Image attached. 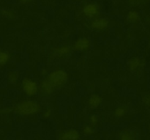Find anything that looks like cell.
I'll return each instance as SVG.
<instances>
[{"instance_id":"1","label":"cell","mask_w":150,"mask_h":140,"mask_svg":"<svg viewBox=\"0 0 150 140\" xmlns=\"http://www.w3.org/2000/svg\"><path fill=\"white\" fill-rule=\"evenodd\" d=\"M41 110L40 104L32 100H25L15 107L16 114L21 116H31L38 114Z\"/></svg>"},{"instance_id":"2","label":"cell","mask_w":150,"mask_h":140,"mask_svg":"<svg viewBox=\"0 0 150 140\" xmlns=\"http://www.w3.org/2000/svg\"><path fill=\"white\" fill-rule=\"evenodd\" d=\"M68 79V75L67 72L63 69H57L53 70L47 76V79L55 87H60L63 86L67 82Z\"/></svg>"},{"instance_id":"3","label":"cell","mask_w":150,"mask_h":140,"mask_svg":"<svg viewBox=\"0 0 150 140\" xmlns=\"http://www.w3.org/2000/svg\"><path fill=\"white\" fill-rule=\"evenodd\" d=\"M21 87L24 93L29 97L36 95L39 90V87H38L37 82L32 79H28V78H25L22 80Z\"/></svg>"},{"instance_id":"4","label":"cell","mask_w":150,"mask_h":140,"mask_svg":"<svg viewBox=\"0 0 150 140\" xmlns=\"http://www.w3.org/2000/svg\"><path fill=\"white\" fill-rule=\"evenodd\" d=\"M82 13L88 18H95L99 16L100 7L96 3H87L82 8Z\"/></svg>"},{"instance_id":"5","label":"cell","mask_w":150,"mask_h":140,"mask_svg":"<svg viewBox=\"0 0 150 140\" xmlns=\"http://www.w3.org/2000/svg\"><path fill=\"white\" fill-rule=\"evenodd\" d=\"M109 25V21L105 18L96 17L92 21L90 26L92 29L97 31H102L106 29Z\"/></svg>"},{"instance_id":"6","label":"cell","mask_w":150,"mask_h":140,"mask_svg":"<svg viewBox=\"0 0 150 140\" xmlns=\"http://www.w3.org/2000/svg\"><path fill=\"white\" fill-rule=\"evenodd\" d=\"M39 90L40 93L44 96H49L54 93L55 90V87L52 85V84L46 79H44L43 80L41 81L40 83Z\"/></svg>"},{"instance_id":"7","label":"cell","mask_w":150,"mask_h":140,"mask_svg":"<svg viewBox=\"0 0 150 140\" xmlns=\"http://www.w3.org/2000/svg\"><path fill=\"white\" fill-rule=\"evenodd\" d=\"M81 138L79 132L76 129H71L61 132L59 134L58 139L63 140H78Z\"/></svg>"},{"instance_id":"8","label":"cell","mask_w":150,"mask_h":140,"mask_svg":"<svg viewBox=\"0 0 150 140\" xmlns=\"http://www.w3.org/2000/svg\"><path fill=\"white\" fill-rule=\"evenodd\" d=\"M91 43L88 38H80L76 41L73 44V49L77 51H87L90 48Z\"/></svg>"},{"instance_id":"9","label":"cell","mask_w":150,"mask_h":140,"mask_svg":"<svg viewBox=\"0 0 150 140\" xmlns=\"http://www.w3.org/2000/svg\"><path fill=\"white\" fill-rule=\"evenodd\" d=\"M71 47L67 45H64L54 48L53 50L52 56L54 58H62V57L69 55L71 53Z\"/></svg>"},{"instance_id":"10","label":"cell","mask_w":150,"mask_h":140,"mask_svg":"<svg viewBox=\"0 0 150 140\" xmlns=\"http://www.w3.org/2000/svg\"><path fill=\"white\" fill-rule=\"evenodd\" d=\"M142 60L139 57H132L127 61V67L128 69L133 73L139 71L142 67Z\"/></svg>"},{"instance_id":"11","label":"cell","mask_w":150,"mask_h":140,"mask_svg":"<svg viewBox=\"0 0 150 140\" xmlns=\"http://www.w3.org/2000/svg\"><path fill=\"white\" fill-rule=\"evenodd\" d=\"M102 101V98L99 95L92 94L90 98H89V100H88V106L91 109H96L100 105Z\"/></svg>"},{"instance_id":"12","label":"cell","mask_w":150,"mask_h":140,"mask_svg":"<svg viewBox=\"0 0 150 140\" xmlns=\"http://www.w3.org/2000/svg\"><path fill=\"white\" fill-rule=\"evenodd\" d=\"M136 133L134 131H132L130 129H124L121 131L119 134L120 139L122 140H130L136 139Z\"/></svg>"},{"instance_id":"13","label":"cell","mask_w":150,"mask_h":140,"mask_svg":"<svg viewBox=\"0 0 150 140\" xmlns=\"http://www.w3.org/2000/svg\"><path fill=\"white\" fill-rule=\"evenodd\" d=\"M127 20L131 23H137L140 20L139 13L136 10H130L127 15Z\"/></svg>"},{"instance_id":"14","label":"cell","mask_w":150,"mask_h":140,"mask_svg":"<svg viewBox=\"0 0 150 140\" xmlns=\"http://www.w3.org/2000/svg\"><path fill=\"white\" fill-rule=\"evenodd\" d=\"M1 15L5 18L9 20H16L17 19V14L15 11L11 10H1Z\"/></svg>"},{"instance_id":"15","label":"cell","mask_w":150,"mask_h":140,"mask_svg":"<svg viewBox=\"0 0 150 140\" xmlns=\"http://www.w3.org/2000/svg\"><path fill=\"white\" fill-rule=\"evenodd\" d=\"M19 75L17 71H10L7 75V79H8V82H10L12 85H15L16 84V82H18V79Z\"/></svg>"},{"instance_id":"16","label":"cell","mask_w":150,"mask_h":140,"mask_svg":"<svg viewBox=\"0 0 150 140\" xmlns=\"http://www.w3.org/2000/svg\"><path fill=\"white\" fill-rule=\"evenodd\" d=\"M127 113V109H126L125 107H119L114 110V117H118V118H120V117H123Z\"/></svg>"},{"instance_id":"17","label":"cell","mask_w":150,"mask_h":140,"mask_svg":"<svg viewBox=\"0 0 150 140\" xmlns=\"http://www.w3.org/2000/svg\"><path fill=\"white\" fill-rule=\"evenodd\" d=\"M10 60V54L6 51H0V65H4Z\"/></svg>"},{"instance_id":"18","label":"cell","mask_w":150,"mask_h":140,"mask_svg":"<svg viewBox=\"0 0 150 140\" xmlns=\"http://www.w3.org/2000/svg\"><path fill=\"white\" fill-rule=\"evenodd\" d=\"M83 135L85 136H91L94 134V129L93 126H85L82 129Z\"/></svg>"},{"instance_id":"19","label":"cell","mask_w":150,"mask_h":140,"mask_svg":"<svg viewBox=\"0 0 150 140\" xmlns=\"http://www.w3.org/2000/svg\"><path fill=\"white\" fill-rule=\"evenodd\" d=\"M149 0H128V3L131 6H140L147 3Z\"/></svg>"},{"instance_id":"20","label":"cell","mask_w":150,"mask_h":140,"mask_svg":"<svg viewBox=\"0 0 150 140\" xmlns=\"http://www.w3.org/2000/svg\"><path fill=\"white\" fill-rule=\"evenodd\" d=\"M98 117H97L95 114H92L89 117V123H90V125L92 126H95L97 124H98Z\"/></svg>"},{"instance_id":"21","label":"cell","mask_w":150,"mask_h":140,"mask_svg":"<svg viewBox=\"0 0 150 140\" xmlns=\"http://www.w3.org/2000/svg\"><path fill=\"white\" fill-rule=\"evenodd\" d=\"M51 113H52L51 109H47L46 110H45V111L42 112V118L48 119L51 116Z\"/></svg>"},{"instance_id":"22","label":"cell","mask_w":150,"mask_h":140,"mask_svg":"<svg viewBox=\"0 0 150 140\" xmlns=\"http://www.w3.org/2000/svg\"><path fill=\"white\" fill-rule=\"evenodd\" d=\"M143 102L145 105L147 106L148 107L150 108V94L149 95H146V96H145L144 98H143Z\"/></svg>"},{"instance_id":"23","label":"cell","mask_w":150,"mask_h":140,"mask_svg":"<svg viewBox=\"0 0 150 140\" xmlns=\"http://www.w3.org/2000/svg\"><path fill=\"white\" fill-rule=\"evenodd\" d=\"M18 1L21 4H23V5H28V4H30L31 3L33 2L34 0H18Z\"/></svg>"},{"instance_id":"24","label":"cell","mask_w":150,"mask_h":140,"mask_svg":"<svg viewBox=\"0 0 150 140\" xmlns=\"http://www.w3.org/2000/svg\"><path fill=\"white\" fill-rule=\"evenodd\" d=\"M41 74L43 76H47V74H48V70H47L46 69H43V70H42V71H41Z\"/></svg>"},{"instance_id":"25","label":"cell","mask_w":150,"mask_h":140,"mask_svg":"<svg viewBox=\"0 0 150 140\" xmlns=\"http://www.w3.org/2000/svg\"><path fill=\"white\" fill-rule=\"evenodd\" d=\"M78 1H83V0H78Z\"/></svg>"},{"instance_id":"26","label":"cell","mask_w":150,"mask_h":140,"mask_svg":"<svg viewBox=\"0 0 150 140\" xmlns=\"http://www.w3.org/2000/svg\"><path fill=\"white\" fill-rule=\"evenodd\" d=\"M149 131H150V126H149Z\"/></svg>"},{"instance_id":"27","label":"cell","mask_w":150,"mask_h":140,"mask_svg":"<svg viewBox=\"0 0 150 140\" xmlns=\"http://www.w3.org/2000/svg\"><path fill=\"white\" fill-rule=\"evenodd\" d=\"M149 43H150V39H149Z\"/></svg>"}]
</instances>
